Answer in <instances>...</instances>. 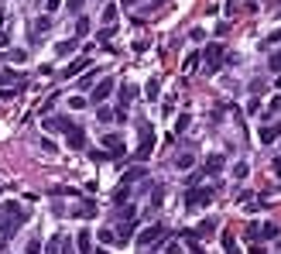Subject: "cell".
Listing matches in <instances>:
<instances>
[{"mask_svg": "<svg viewBox=\"0 0 281 254\" xmlns=\"http://www.w3.org/2000/svg\"><path fill=\"white\" fill-rule=\"evenodd\" d=\"M278 110H281V97H278V100H271V114H278Z\"/></svg>", "mask_w": 281, "mask_h": 254, "instance_id": "50", "label": "cell"}, {"mask_svg": "<svg viewBox=\"0 0 281 254\" xmlns=\"http://www.w3.org/2000/svg\"><path fill=\"white\" fill-rule=\"evenodd\" d=\"M75 48H79V41H75V38H69V41H58V45H55V55H72Z\"/></svg>", "mask_w": 281, "mask_h": 254, "instance_id": "21", "label": "cell"}, {"mask_svg": "<svg viewBox=\"0 0 281 254\" xmlns=\"http://www.w3.org/2000/svg\"><path fill=\"white\" fill-rule=\"evenodd\" d=\"M233 176H237V179H247V176H250V168H247V161H240V165L233 168Z\"/></svg>", "mask_w": 281, "mask_h": 254, "instance_id": "42", "label": "cell"}, {"mask_svg": "<svg viewBox=\"0 0 281 254\" xmlns=\"http://www.w3.org/2000/svg\"><path fill=\"white\" fill-rule=\"evenodd\" d=\"M82 69H86V55H79V59H72L69 65H65V69H62V76H65V79H69V76H79Z\"/></svg>", "mask_w": 281, "mask_h": 254, "instance_id": "16", "label": "cell"}, {"mask_svg": "<svg viewBox=\"0 0 281 254\" xmlns=\"http://www.w3.org/2000/svg\"><path fill=\"white\" fill-rule=\"evenodd\" d=\"M86 31H89V18L79 14V18H75V35H86Z\"/></svg>", "mask_w": 281, "mask_h": 254, "instance_id": "32", "label": "cell"}, {"mask_svg": "<svg viewBox=\"0 0 281 254\" xmlns=\"http://www.w3.org/2000/svg\"><path fill=\"white\" fill-rule=\"evenodd\" d=\"M165 234H168V227H161V223L141 227V234H137V247H151V244H158V240H161Z\"/></svg>", "mask_w": 281, "mask_h": 254, "instance_id": "3", "label": "cell"}, {"mask_svg": "<svg viewBox=\"0 0 281 254\" xmlns=\"http://www.w3.org/2000/svg\"><path fill=\"white\" fill-rule=\"evenodd\" d=\"M137 179H148V168H144V161H137L134 168H127V172H124V186H131V182H137Z\"/></svg>", "mask_w": 281, "mask_h": 254, "instance_id": "11", "label": "cell"}, {"mask_svg": "<svg viewBox=\"0 0 281 254\" xmlns=\"http://www.w3.org/2000/svg\"><path fill=\"white\" fill-rule=\"evenodd\" d=\"M82 4H86V0H69V11H72V14H79V11H82Z\"/></svg>", "mask_w": 281, "mask_h": 254, "instance_id": "49", "label": "cell"}, {"mask_svg": "<svg viewBox=\"0 0 281 254\" xmlns=\"http://www.w3.org/2000/svg\"><path fill=\"white\" fill-rule=\"evenodd\" d=\"M96 254H110V251H103V247H100V251H96Z\"/></svg>", "mask_w": 281, "mask_h": 254, "instance_id": "53", "label": "cell"}, {"mask_svg": "<svg viewBox=\"0 0 281 254\" xmlns=\"http://www.w3.org/2000/svg\"><path fill=\"white\" fill-rule=\"evenodd\" d=\"M103 144H107V155H110V158H124V155H127V144H124V137L107 134V137H103Z\"/></svg>", "mask_w": 281, "mask_h": 254, "instance_id": "7", "label": "cell"}, {"mask_svg": "<svg viewBox=\"0 0 281 254\" xmlns=\"http://www.w3.org/2000/svg\"><path fill=\"white\" fill-rule=\"evenodd\" d=\"M35 28L38 31H52V14H41V18L35 21Z\"/></svg>", "mask_w": 281, "mask_h": 254, "instance_id": "29", "label": "cell"}, {"mask_svg": "<svg viewBox=\"0 0 281 254\" xmlns=\"http://www.w3.org/2000/svg\"><path fill=\"white\" fill-rule=\"evenodd\" d=\"M110 93H113V79H100L93 86V93H89V103H100V107H103V103L110 100Z\"/></svg>", "mask_w": 281, "mask_h": 254, "instance_id": "6", "label": "cell"}, {"mask_svg": "<svg viewBox=\"0 0 281 254\" xmlns=\"http://www.w3.org/2000/svg\"><path fill=\"white\" fill-rule=\"evenodd\" d=\"M7 82L24 86V76H21V72H11V69H0V86H7Z\"/></svg>", "mask_w": 281, "mask_h": 254, "instance_id": "19", "label": "cell"}, {"mask_svg": "<svg viewBox=\"0 0 281 254\" xmlns=\"http://www.w3.org/2000/svg\"><path fill=\"white\" fill-rule=\"evenodd\" d=\"M134 237V223L127 220V223H120V230H117V240H131Z\"/></svg>", "mask_w": 281, "mask_h": 254, "instance_id": "26", "label": "cell"}, {"mask_svg": "<svg viewBox=\"0 0 281 254\" xmlns=\"http://www.w3.org/2000/svg\"><path fill=\"white\" fill-rule=\"evenodd\" d=\"M257 110H261V100L250 97V103H247V114H257Z\"/></svg>", "mask_w": 281, "mask_h": 254, "instance_id": "45", "label": "cell"}, {"mask_svg": "<svg viewBox=\"0 0 281 254\" xmlns=\"http://www.w3.org/2000/svg\"><path fill=\"white\" fill-rule=\"evenodd\" d=\"M0 247H4V240H0Z\"/></svg>", "mask_w": 281, "mask_h": 254, "instance_id": "56", "label": "cell"}, {"mask_svg": "<svg viewBox=\"0 0 281 254\" xmlns=\"http://www.w3.org/2000/svg\"><path fill=\"white\" fill-rule=\"evenodd\" d=\"M203 59H206V72H216L223 65V45L220 41H209L206 48H203Z\"/></svg>", "mask_w": 281, "mask_h": 254, "instance_id": "4", "label": "cell"}, {"mask_svg": "<svg viewBox=\"0 0 281 254\" xmlns=\"http://www.w3.org/2000/svg\"><path fill=\"white\" fill-rule=\"evenodd\" d=\"M158 93H161V82H158V79H148V86H144V97H148V100H158Z\"/></svg>", "mask_w": 281, "mask_h": 254, "instance_id": "25", "label": "cell"}, {"mask_svg": "<svg viewBox=\"0 0 281 254\" xmlns=\"http://www.w3.org/2000/svg\"><path fill=\"white\" fill-rule=\"evenodd\" d=\"M18 93H21V86H18V90H11V86H0V100H14Z\"/></svg>", "mask_w": 281, "mask_h": 254, "instance_id": "36", "label": "cell"}, {"mask_svg": "<svg viewBox=\"0 0 281 254\" xmlns=\"http://www.w3.org/2000/svg\"><path fill=\"white\" fill-rule=\"evenodd\" d=\"M127 117V114H124V110H117V107H100V110H96V120H100V124H110V120H124Z\"/></svg>", "mask_w": 281, "mask_h": 254, "instance_id": "10", "label": "cell"}, {"mask_svg": "<svg viewBox=\"0 0 281 254\" xmlns=\"http://www.w3.org/2000/svg\"><path fill=\"white\" fill-rule=\"evenodd\" d=\"M58 251H62V237H52V240H48V244H45V254H58Z\"/></svg>", "mask_w": 281, "mask_h": 254, "instance_id": "28", "label": "cell"}, {"mask_svg": "<svg viewBox=\"0 0 281 254\" xmlns=\"http://www.w3.org/2000/svg\"><path fill=\"white\" fill-rule=\"evenodd\" d=\"M203 176H206V168H203V172H189L185 186H189V189H192V186H199V182H203Z\"/></svg>", "mask_w": 281, "mask_h": 254, "instance_id": "33", "label": "cell"}, {"mask_svg": "<svg viewBox=\"0 0 281 254\" xmlns=\"http://www.w3.org/2000/svg\"><path fill=\"white\" fill-rule=\"evenodd\" d=\"M216 199V189L213 186H192L185 193V210H199V206H209Z\"/></svg>", "mask_w": 281, "mask_h": 254, "instance_id": "1", "label": "cell"}, {"mask_svg": "<svg viewBox=\"0 0 281 254\" xmlns=\"http://www.w3.org/2000/svg\"><path fill=\"white\" fill-rule=\"evenodd\" d=\"M161 196H165V189L158 186V189H154V196H151V210H158V206H161Z\"/></svg>", "mask_w": 281, "mask_h": 254, "instance_id": "38", "label": "cell"}, {"mask_svg": "<svg viewBox=\"0 0 281 254\" xmlns=\"http://www.w3.org/2000/svg\"><path fill=\"white\" fill-rule=\"evenodd\" d=\"M28 59V52H21V48H11V52H7V62H24Z\"/></svg>", "mask_w": 281, "mask_h": 254, "instance_id": "34", "label": "cell"}, {"mask_svg": "<svg viewBox=\"0 0 281 254\" xmlns=\"http://www.w3.org/2000/svg\"><path fill=\"white\" fill-rule=\"evenodd\" d=\"M75 247H79V254H93V237H89V230H79Z\"/></svg>", "mask_w": 281, "mask_h": 254, "instance_id": "15", "label": "cell"}, {"mask_svg": "<svg viewBox=\"0 0 281 254\" xmlns=\"http://www.w3.org/2000/svg\"><path fill=\"white\" fill-rule=\"evenodd\" d=\"M278 134H281V124H267V127H261V141H264V144L278 141Z\"/></svg>", "mask_w": 281, "mask_h": 254, "instance_id": "18", "label": "cell"}, {"mask_svg": "<svg viewBox=\"0 0 281 254\" xmlns=\"http://www.w3.org/2000/svg\"><path fill=\"white\" fill-rule=\"evenodd\" d=\"M18 227H24V223H18V220H11V216H7V220H4V223H0V240H4V244H7V240H11V237L18 234Z\"/></svg>", "mask_w": 281, "mask_h": 254, "instance_id": "13", "label": "cell"}, {"mask_svg": "<svg viewBox=\"0 0 281 254\" xmlns=\"http://www.w3.org/2000/svg\"><path fill=\"white\" fill-rule=\"evenodd\" d=\"M96 76H100V72H96V69H89L86 76L79 79V90H93V86H96Z\"/></svg>", "mask_w": 281, "mask_h": 254, "instance_id": "24", "label": "cell"}, {"mask_svg": "<svg viewBox=\"0 0 281 254\" xmlns=\"http://www.w3.org/2000/svg\"><path fill=\"white\" fill-rule=\"evenodd\" d=\"M137 137H141V148H137V161H148V155L154 151V127L148 120L137 124Z\"/></svg>", "mask_w": 281, "mask_h": 254, "instance_id": "2", "label": "cell"}, {"mask_svg": "<svg viewBox=\"0 0 281 254\" xmlns=\"http://www.w3.org/2000/svg\"><path fill=\"white\" fill-rule=\"evenodd\" d=\"M65 144H69V148H72V151H82V148H86V131H82V127H79V124H75L72 131H69V134H65Z\"/></svg>", "mask_w": 281, "mask_h": 254, "instance_id": "8", "label": "cell"}, {"mask_svg": "<svg viewBox=\"0 0 281 254\" xmlns=\"http://www.w3.org/2000/svg\"><path fill=\"white\" fill-rule=\"evenodd\" d=\"M110 240H117V234H113L110 227H103V230H100V244H110Z\"/></svg>", "mask_w": 281, "mask_h": 254, "instance_id": "37", "label": "cell"}, {"mask_svg": "<svg viewBox=\"0 0 281 254\" xmlns=\"http://www.w3.org/2000/svg\"><path fill=\"white\" fill-rule=\"evenodd\" d=\"M271 168H274V172H278V176H281V155L274 158V161H271Z\"/></svg>", "mask_w": 281, "mask_h": 254, "instance_id": "51", "label": "cell"}, {"mask_svg": "<svg viewBox=\"0 0 281 254\" xmlns=\"http://www.w3.org/2000/svg\"><path fill=\"white\" fill-rule=\"evenodd\" d=\"M24 254H45V251H41V240L31 237V240H28V247H24Z\"/></svg>", "mask_w": 281, "mask_h": 254, "instance_id": "31", "label": "cell"}, {"mask_svg": "<svg viewBox=\"0 0 281 254\" xmlns=\"http://www.w3.org/2000/svg\"><path fill=\"white\" fill-rule=\"evenodd\" d=\"M4 213L11 216V220H18V223H24V220H28V213H24V206H21L18 199H4Z\"/></svg>", "mask_w": 281, "mask_h": 254, "instance_id": "9", "label": "cell"}, {"mask_svg": "<svg viewBox=\"0 0 281 254\" xmlns=\"http://www.w3.org/2000/svg\"><path fill=\"white\" fill-rule=\"evenodd\" d=\"M278 18H281V7H278Z\"/></svg>", "mask_w": 281, "mask_h": 254, "instance_id": "55", "label": "cell"}, {"mask_svg": "<svg viewBox=\"0 0 281 254\" xmlns=\"http://www.w3.org/2000/svg\"><path fill=\"white\" fill-rule=\"evenodd\" d=\"M134 100V86H120V103H117V110H124L127 114V103Z\"/></svg>", "mask_w": 281, "mask_h": 254, "instance_id": "20", "label": "cell"}, {"mask_svg": "<svg viewBox=\"0 0 281 254\" xmlns=\"http://www.w3.org/2000/svg\"><path fill=\"white\" fill-rule=\"evenodd\" d=\"M103 21H107V28H110V24H117V7H107V11H103Z\"/></svg>", "mask_w": 281, "mask_h": 254, "instance_id": "35", "label": "cell"}, {"mask_svg": "<svg viewBox=\"0 0 281 254\" xmlns=\"http://www.w3.org/2000/svg\"><path fill=\"white\" fill-rule=\"evenodd\" d=\"M41 148H45V151H55L58 144H55V141H52V137H41Z\"/></svg>", "mask_w": 281, "mask_h": 254, "instance_id": "46", "label": "cell"}, {"mask_svg": "<svg viewBox=\"0 0 281 254\" xmlns=\"http://www.w3.org/2000/svg\"><path fill=\"white\" fill-rule=\"evenodd\" d=\"M189 247H192V251H196V254H203V244H199V240H196V237H192V234H189Z\"/></svg>", "mask_w": 281, "mask_h": 254, "instance_id": "47", "label": "cell"}, {"mask_svg": "<svg viewBox=\"0 0 281 254\" xmlns=\"http://www.w3.org/2000/svg\"><path fill=\"white\" fill-rule=\"evenodd\" d=\"M58 7H62V0H48V4H45V11H48V14H55Z\"/></svg>", "mask_w": 281, "mask_h": 254, "instance_id": "48", "label": "cell"}, {"mask_svg": "<svg viewBox=\"0 0 281 254\" xmlns=\"http://www.w3.org/2000/svg\"><path fill=\"white\" fill-rule=\"evenodd\" d=\"M278 90H281V76H278Z\"/></svg>", "mask_w": 281, "mask_h": 254, "instance_id": "54", "label": "cell"}, {"mask_svg": "<svg viewBox=\"0 0 281 254\" xmlns=\"http://www.w3.org/2000/svg\"><path fill=\"white\" fill-rule=\"evenodd\" d=\"M96 210H100V206H96L93 199H82L79 206H72V216H86V220H89V216H96Z\"/></svg>", "mask_w": 281, "mask_h": 254, "instance_id": "14", "label": "cell"}, {"mask_svg": "<svg viewBox=\"0 0 281 254\" xmlns=\"http://www.w3.org/2000/svg\"><path fill=\"white\" fill-rule=\"evenodd\" d=\"M216 234V220H203V223H196V230H192V237H199V240H206V237Z\"/></svg>", "mask_w": 281, "mask_h": 254, "instance_id": "12", "label": "cell"}, {"mask_svg": "<svg viewBox=\"0 0 281 254\" xmlns=\"http://www.w3.org/2000/svg\"><path fill=\"white\" fill-rule=\"evenodd\" d=\"M110 35H113V28H103V31L96 35V41H100V45H110Z\"/></svg>", "mask_w": 281, "mask_h": 254, "instance_id": "39", "label": "cell"}, {"mask_svg": "<svg viewBox=\"0 0 281 254\" xmlns=\"http://www.w3.org/2000/svg\"><path fill=\"white\" fill-rule=\"evenodd\" d=\"M216 168H223V155H209L206 158V172H216Z\"/></svg>", "mask_w": 281, "mask_h": 254, "instance_id": "27", "label": "cell"}, {"mask_svg": "<svg viewBox=\"0 0 281 254\" xmlns=\"http://www.w3.org/2000/svg\"><path fill=\"white\" fill-rule=\"evenodd\" d=\"M127 199H131V186H120V189L113 193V203H117V206H127Z\"/></svg>", "mask_w": 281, "mask_h": 254, "instance_id": "23", "label": "cell"}, {"mask_svg": "<svg viewBox=\"0 0 281 254\" xmlns=\"http://www.w3.org/2000/svg\"><path fill=\"white\" fill-rule=\"evenodd\" d=\"M69 107H72V110H82V107H86V97H72V100H69Z\"/></svg>", "mask_w": 281, "mask_h": 254, "instance_id": "44", "label": "cell"}, {"mask_svg": "<svg viewBox=\"0 0 281 254\" xmlns=\"http://www.w3.org/2000/svg\"><path fill=\"white\" fill-rule=\"evenodd\" d=\"M117 216H120L124 223H127V220H134V206H120V213H117Z\"/></svg>", "mask_w": 281, "mask_h": 254, "instance_id": "43", "label": "cell"}, {"mask_svg": "<svg viewBox=\"0 0 281 254\" xmlns=\"http://www.w3.org/2000/svg\"><path fill=\"white\" fill-rule=\"evenodd\" d=\"M124 4H127V7H131V4H137V0H124Z\"/></svg>", "mask_w": 281, "mask_h": 254, "instance_id": "52", "label": "cell"}, {"mask_svg": "<svg viewBox=\"0 0 281 254\" xmlns=\"http://www.w3.org/2000/svg\"><path fill=\"white\" fill-rule=\"evenodd\" d=\"M41 124H45L48 134H55V131H58V134H69V131L75 127V120H69V117H45Z\"/></svg>", "mask_w": 281, "mask_h": 254, "instance_id": "5", "label": "cell"}, {"mask_svg": "<svg viewBox=\"0 0 281 254\" xmlns=\"http://www.w3.org/2000/svg\"><path fill=\"white\" fill-rule=\"evenodd\" d=\"M175 131H178V134H182V131H189V114H182V117L175 120Z\"/></svg>", "mask_w": 281, "mask_h": 254, "instance_id": "41", "label": "cell"}, {"mask_svg": "<svg viewBox=\"0 0 281 254\" xmlns=\"http://www.w3.org/2000/svg\"><path fill=\"white\" fill-rule=\"evenodd\" d=\"M175 165H178V168H192V165H196V155H192V151H178V155H175Z\"/></svg>", "mask_w": 281, "mask_h": 254, "instance_id": "22", "label": "cell"}, {"mask_svg": "<svg viewBox=\"0 0 281 254\" xmlns=\"http://www.w3.org/2000/svg\"><path fill=\"white\" fill-rule=\"evenodd\" d=\"M220 244H223V254H240V247H237V237L230 234V230H223Z\"/></svg>", "mask_w": 281, "mask_h": 254, "instance_id": "17", "label": "cell"}, {"mask_svg": "<svg viewBox=\"0 0 281 254\" xmlns=\"http://www.w3.org/2000/svg\"><path fill=\"white\" fill-rule=\"evenodd\" d=\"M196 62H203V52H192L185 59V69H196Z\"/></svg>", "mask_w": 281, "mask_h": 254, "instance_id": "40", "label": "cell"}, {"mask_svg": "<svg viewBox=\"0 0 281 254\" xmlns=\"http://www.w3.org/2000/svg\"><path fill=\"white\" fill-rule=\"evenodd\" d=\"M267 69H271V72H278V76H281V52H274V55L267 59Z\"/></svg>", "mask_w": 281, "mask_h": 254, "instance_id": "30", "label": "cell"}]
</instances>
